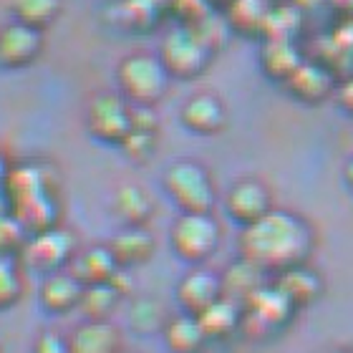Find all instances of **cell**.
I'll use <instances>...</instances> for the list:
<instances>
[{
	"label": "cell",
	"instance_id": "obj_1",
	"mask_svg": "<svg viewBox=\"0 0 353 353\" xmlns=\"http://www.w3.org/2000/svg\"><path fill=\"white\" fill-rule=\"evenodd\" d=\"M237 250L243 263L272 280L308 263L313 252V230L298 214L270 210L263 220L243 228Z\"/></svg>",
	"mask_w": 353,
	"mask_h": 353
},
{
	"label": "cell",
	"instance_id": "obj_2",
	"mask_svg": "<svg viewBox=\"0 0 353 353\" xmlns=\"http://www.w3.org/2000/svg\"><path fill=\"white\" fill-rule=\"evenodd\" d=\"M6 194L10 202V214L28 230V235L59 228V207L48 187L46 170L36 164L13 167L6 182Z\"/></svg>",
	"mask_w": 353,
	"mask_h": 353
},
{
	"label": "cell",
	"instance_id": "obj_3",
	"mask_svg": "<svg viewBox=\"0 0 353 353\" xmlns=\"http://www.w3.org/2000/svg\"><path fill=\"white\" fill-rule=\"evenodd\" d=\"M295 305L268 280L243 301V336L250 341H270L295 318Z\"/></svg>",
	"mask_w": 353,
	"mask_h": 353
},
{
	"label": "cell",
	"instance_id": "obj_4",
	"mask_svg": "<svg viewBox=\"0 0 353 353\" xmlns=\"http://www.w3.org/2000/svg\"><path fill=\"white\" fill-rule=\"evenodd\" d=\"M220 225L212 212H182L170 230V245L176 258L190 265H202L220 248Z\"/></svg>",
	"mask_w": 353,
	"mask_h": 353
},
{
	"label": "cell",
	"instance_id": "obj_5",
	"mask_svg": "<svg viewBox=\"0 0 353 353\" xmlns=\"http://www.w3.org/2000/svg\"><path fill=\"white\" fill-rule=\"evenodd\" d=\"M119 88L132 106L152 109L167 91V68L154 56H129L119 66Z\"/></svg>",
	"mask_w": 353,
	"mask_h": 353
},
{
	"label": "cell",
	"instance_id": "obj_6",
	"mask_svg": "<svg viewBox=\"0 0 353 353\" xmlns=\"http://www.w3.org/2000/svg\"><path fill=\"white\" fill-rule=\"evenodd\" d=\"M76 252H79L76 237L63 228H51L46 232L28 237V243H26V248L21 252V265L23 270L36 272V275L46 278V275H53V272L68 270Z\"/></svg>",
	"mask_w": 353,
	"mask_h": 353
},
{
	"label": "cell",
	"instance_id": "obj_7",
	"mask_svg": "<svg viewBox=\"0 0 353 353\" xmlns=\"http://www.w3.org/2000/svg\"><path fill=\"white\" fill-rule=\"evenodd\" d=\"M164 187L182 212L205 214L214 207V187L205 167L194 162H176L164 174Z\"/></svg>",
	"mask_w": 353,
	"mask_h": 353
},
{
	"label": "cell",
	"instance_id": "obj_8",
	"mask_svg": "<svg viewBox=\"0 0 353 353\" xmlns=\"http://www.w3.org/2000/svg\"><path fill=\"white\" fill-rule=\"evenodd\" d=\"M132 114L134 106L124 96L117 94H99L88 106L86 126L91 137L103 144H124V139L132 134Z\"/></svg>",
	"mask_w": 353,
	"mask_h": 353
},
{
	"label": "cell",
	"instance_id": "obj_9",
	"mask_svg": "<svg viewBox=\"0 0 353 353\" xmlns=\"http://www.w3.org/2000/svg\"><path fill=\"white\" fill-rule=\"evenodd\" d=\"M159 61L174 79H194L210 61V46L192 28H179L167 36Z\"/></svg>",
	"mask_w": 353,
	"mask_h": 353
},
{
	"label": "cell",
	"instance_id": "obj_10",
	"mask_svg": "<svg viewBox=\"0 0 353 353\" xmlns=\"http://www.w3.org/2000/svg\"><path fill=\"white\" fill-rule=\"evenodd\" d=\"M174 295L182 313L202 316L207 308H212L214 303L225 295V283H222V275H217V272L194 268V270L184 272L179 278Z\"/></svg>",
	"mask_w": 353,
	"mask_h": 353
},
{
	"label": "cell",
	"instance_id": "obj_11",
	"mask_svg": "<svg viewBox=\"0 0 353 353\" xmlns=\"http://www.w3.org/2000/svg\"><path fill=\"white\" fill-rule=\"evenodd\" d=\"M83 290H86V285L76 278L74 272L61 270L53 272V275H46L41 280V285H38V303L51 316H66L71 310L81 308Z\"/></svg>",
	"mask_w": 353,
	"mask_h": 353
},
{
	"label": "cell",
	"instance_id": "obj_12",
	"mask_svg": "<svg viewBox=\"0 0 353 353\" xmlns=\"http://www.w3.org/2000/svg\"><path fill=\"white\" fill-rule=\"evenodd\" d=\"M41 30L28 28L23 23L15 21L0 33V66L18 71V68H28L41 53Z\"/></svg>",
	"mask_w": 353,
	"mask_h": 353
},
{
	"label": "cell",
	"instance_id": "obj_13",
	"mask_svg": "<svg viewBox=\"0 0 353 353\" xmlns=\"http://www.w3.org/2000/svg\"><path fill=\"white\" fill-rule=\"evenodd\" d=\"M68 270L74 272L83 285L109 283V280H117L121 275V268H119L109 245H91V248L79 250L68 265Z\"/></svg>",
	"mask_w": 353,
	"mask_h": 353
},
{
	"label": "cell",
	"instance_id": "obj_14",
	"mask_svg": "<svg viewBox=\"0 0 353 353\" xmlns=\"http://www.w3.org/2000/svg\"><path fill=\"white\" fill-rule=\"evenodd\" d=\"M228 212L232 220L248 228L270 212V194L260 182H252V179L237 182L228 192Z\"/></svg>",
	"mask_w": 353,
	"mask_h": 353
},
{
	"label": "cell",
	"instance_id": "obj_15",
	"mask_svg": "<svg viewBox=\"0 0 353 353\" xmlns=\"http://www.w3.org/2000/svg\"><path fill=\"white\" fill-rule=\"evenodd\" d=\"M71 353H121V333L111 321H83L68 333Z\"/></svg>",
	"mask_w": 353,
	"mask_h": 353
},
{
	"label": "cell",
	"instance_id": "obj_16",
	"mask_svg": "<svg viewBox=\"0 0 353 353\" xmlns=\"http://www.w3.org/2000/svg\"><path fill=\"white\" fill-rule=\"evenodd\" d=\"M162 339L170 353H202L210 343L199 316H192V313L170 316L162 331Z\"/></svg>",
	"mask_w": 353,
	"mask_h": 353
},
{
	"label": "cell",
	"instance_id": "obj_17",
	"mask_svg": "<svg viewBox=\"0 0 353 353\" xmlns=\"http://www.w3.org/2000/svg\"><path fill=\"white\" fill-rule=\"evenodd\" d=\"M114 258L121 270H132L139 265L149 263L154 255V237L147 228H124L119 235L111 237L109 243Z\"/></svg>",
	"mask_w": 353,
	"mask_h": 353
},
{
	"label": "cell",
	"instance_id": "obj_18",
	"mask_svg": "<svg viewBox=\"0 0 353 353\" xmlns=\"http://www.w3.org/2000/svg\"><path fill=\"white\" fill-rule=\"evenodd\" d=\"M272 283L280 288V293L285 295L288 301L293 303L295 310L316 303L321 298V293H323V278L318 275V270H310L308 265H301V268L283 272L278 278H272Z\"/></svg>",
	"mask_w": 353,
	"mask_h": 353
},
{
	"label": "cell",
	"instance_id": "obj_19",
	"mask_svg": "<svg viewBox=\"0 0 353 353\" xmlns=\"http://www.w3.org/2000/svg\"><path fill=\"white\" fill-rule=\"evenodd\" d=\"M199 321H202V328H205L210 343L212 341H228L235 333L243 331V303L222 295L212 308H207L199 316Z\"/></svg>",
	"mask_w": 353,
	"mask_h": 353
},
{
	"label": "cell",
	"instance_id": "obj_20",
	"mask_svg": "<svg viewBox=\"0 0 353 353\" xmlns=\"http://www.w3.org/2000/svg\"><path fill=\"white\" fill-rule=\"evenodd\" d=\"M182 124L194 134H217L225 126V109L214 96L197 94L184 103Z\"/></svg>",
	"mask_w": 353,
	"mask_h": 353
},
{
	"label": "cell",
	"instance_id": "obj_21",
	"mask_svg": "<svg viewBox=\"0 0 353 353\" xmlns=\"http://www.w3.org/2000/svg\"><path fill=\"white\" fill-rule=\"evenodd\" d=\"M124 285H121V275L109 283H99V285H86L81 298V313L86 321H109L111 313L121 305L124 301Z\"/></svg>",
	"mask_w": 353,
	"mask_h": 353
},
{
	"label": "cell",
	"instance_id": "obj_22",
	"mask_svg": "<svg viewBox=\"0 0 353 353\" xmlns=\"http://www.w3.org/2000/svg\"><path fill=\"white\" fill-rule=\"evenodd\" d=\"M114 210L126 228H147V222L154 214V205H152L149 194L137 184L119 187L117 197H114Z\"/></svg>",
	"mask_w": 353,
	"mask_h": 353
},
{
	"label": "cell",
	"instance_id": "obj_23",
	"mask_svg": "<svg viewBox=\"0 0 353 353\" xmlns=\"http://www.w3.org/2000/svg\"><path fill=\"white\" fill-rule=\"evenodd\" d=\"M170 316L172 313H167V308L157 298L141 295V298H134L132 305H129V328L139 336L162 333Z\"/></svg>",
	"mask_w": 353,
	"mask_h": 353
},
{
	"label": "cell",
	"instance_id": "obj_24",
	"mask_svg": "<svg viewBox=\"0 0 353 353\" xmlns=\"http://www.w3.org/2000/svg\"><path fill=\"white\" fill-rule=\"evenodd\" d=\"M290 91L303 101H321L331 91V76L321 66H305L301 63L290 79Z\"/></svg>",
	"mask_w": 353,
	"mask_h": 353
},
{
	"label": "cell",
	"instance_id": "obj_25",
	"mask_svg": "<svg viewBox=\"0 0 353 353\" xmlns=\"http://www.w3.org/2000/svg\"><path fill=\"white\" fill-rule=\"evenodd\" d=\"M23 293H26V278H23L21 258L0 255V310L15 308Z\"/></svg>",
	"mask_w": 353,
	"mask_h": 353
},
{
	"label": "cell",
	"instance_id": "obj_26",
	"mask_svg": "<svg viewBox=\"0 0 353 353\" xmlns=\"http://www.w3.org/2000/svg\"><path fill=\"white\" fill-rule=\"evenodd\" d=\"M13 13L23 26L43 30L59 15V0H13Z\"/></svg>",
	"mask_w": 353,
	"mask_h": 353
},
{
	"label": "cell",
	"instance_id": "obj_27",
	"mask_svg": "<svg viewBox=\"0 0 353 353\" xmlns=\"http://www.w3.org/2000/svg\"><path fill=\"white\" fill-rule=\"evenodd\" d=\"M263 61H265V68L272 76H278V79H290L298 71V66H301V61L290 51V46L280 43V41H275V43H270L265 48Z\"/></svg>",
	"mask_w": 353,
	"mask_h": 353
},
{
	"label": "cell",
	"instance_id": "obj_28",
	"mask_svg": "<svg viewBox=\"0 0 353 353\" xmlns=\"http://www.w3.org/2000/svg\"><path fill=\"white\" fill-rule=\"evenodd\" d=\"M28 237H30L28 230L23 228L13 214L0 217V255H15V258H21Z\"/></svg>",
	"mask_w": 353,
	"mask_h": 353
},
{
	"label": "cell",
	"instance_id": "obj_29",
	"mask_svg": "<svg viewBox=\"0 0 353 353\" xmlns=\"http://www.w3.org/2000/svg\"><path fill=\"white\" fill-rule=\"evenodd\" d=\"M154 134L157 132H141V129H132V134L124 139L121 149L124 154L134 162H144L154 154Z\"/></svg>",
	"mask_w": 353,
	"mask_h": 353
},
{
	"label": "cell",
	"instance_id": "obj_30",
	"mask_svg": "<svg viewBox=\"0 0 353 353\" xmlns=\"http://www.w3.org/2000/svg\"><path fill=\"white\" fill-rule=\"evenodd\" d=\"M124 13L129 15L126 18L129 28H152V23L157 21V3L154 0H129L124 3Z\"/></svg>",
	"mask_w": 353,
	"mask_h": 353
},
{
	"label": "cell",
	"instance_id": "obj_31",
	"mask_svg": "<svg viewBox=\"0 0 353 353\" xmlns=\"http://www.w3.org/2000/svg\"><path fill=\"white\" fill-rule=\"evenodd\" d=\"M33 353H71L68 336L59 331H41L33 341Z\"/></svg>",
	"mask_w": 353,
	"mask_h": 353
},
{
	"label": "cell",
	"instance_id": "obj_32",
	"mask_svg": "<svg viewBox=\"0 0 353 353\" xmlns=\"http://www.w3.org/2000/svg\"><path fill=\"white\" fill-rule=\"evenodd\" d=\"M339 99H341V103H343L346 109L353 111V81H348V83H343V86H341Z\"/></svg>",
	"mask_w": 353,
	"mask_h": 353
},
{
	"label": "cell",
	"instance_id": "obj_33",
	"mask_svg": "<svg viewBox=\"0 0 353 353\" xmlns=\"http://www.w3.org/2000/svg\"><path fill=\"white\" fill-rule=\"evenodd\" d=\"M10 172H13V167L8 164L6 157L0 154V190H6V182H8V176H10Z\"/></svg>",
	"mask_w": 353,
	"mask_h": 353
},
{
	"label": "cell",
	"instance_id": "obj_34",
	"mask_svg": "<svg viewBox=\"0 0 353 353\" xmlns=\"http://www.w3.org/2000/svg\"><path fill=\"white\" fill-rule=\"evenodd\" d=\"M6 214H10V202H8L6 190H0V217H6Z\"/></svg>",
	"mask_w": 353,
	"mask_h": 353
},
{
	"label": "cell",
	"instance_id": "obj_35",
	"mask_svg": "<svg viewBox=\"0 0 353 353\" xmlns=\"http://www.w3.org/2000/svg\"><path fill=\"white\" fill-rule=\"evenodd\" d=\"M346 182H348V187L353 190V159L346 164Z\"/></svg>",
	"mask_w": 353,
	"mask_h": 353
},
{
	"label": "cell",
	"instance_id": "obj_36",
	"mask_svg": "<svg viewBox=\"0 0 353 353\" xmlns=\"http://www.w3.org/2000/svg\"><path fill=\"white\" fill-rule=\"evenodd\" d=\"M121 353H129V351H121Z\"/></svg>",
	"mask_w": 353,
	"mask_h": 353
}]
</instances>
